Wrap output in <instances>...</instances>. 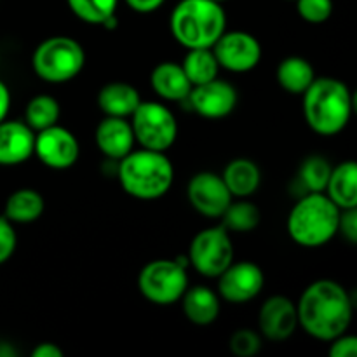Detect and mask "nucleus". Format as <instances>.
Listing matches in <instances>:
<instances>
[{
    "label": "nucleus",
    "instance_id": "f257e3e1",
    "mask_svg": "<svg viewBox=\"0 0 357 357\" xmlns=\"http://www.w3.org/2000/svg\"><path fill=\"white\" fill-rule=\"evenodd\" d=\"M298 324L310 337L331 342L349 330L352 302L347 289L330 279L312 282L302 293L296 305Z\"/></svg>",
    "mask_w": 357,
    "mask_h": 357
},
{
    "label": "nucleus",
    "instance_id": "f03ea898",
    "mask_svg": "<svg viewBox=\"0 0 357 357\" xmlns=\"http://www.w3.org/2000/svg\"><path fill=\"white\" fill-rule=\"evenodd\" d=\"M352 94L342 80L331 77L314 79L303 93V115L312 131L335 136L351 121Z\"/></svg>",
    "mask_w": 357,
    "mask_h": 357
},
{
    "label": "nucleus",
    "instance_id": "7ed1b4c3",
    "mask_svg": "<svg viewBox=\"0 0 357 357\" xmlns=\"http://www.w3.org/2000/svg\"><path fill=\"white\" fill-rule=\"evenodd\" d=\"M174 180V169L164 152L131 150L119 164V181L131 197L153 201L167 194Z\"/></svg>",
    "mask_w": 357,
    "mask_h": 357
},
{
    "label": "nucleus",
    "instance_id": "20e7f679",
    "mask_svg": "<svg viewBox=\"0 0 357 357\" xmlns=\"http://www.w3.org/2000/svg\"><path fill=\"white\" fill-rule=\"evenodd\" d=\"M225 26V10L215 0H181L169 20L174 40L187 49L213 47Z\"/></svg>",
    "mask_w": 357,
    "mask_h": 357
},
{
    "label": "nucleus",
    "instance_id": "39448f33",
    "mask_svg": "<svg viewBox=\"0 0 357 357\" xmlns=\"http://www.w3.org/2000/svg\"><path fill=\"white\" fill-rule=\"evenodd\" d=\"M342 209L324 192L303 195L288 216V234L303 248H319L338 234Z\"/></svg>",
    "mask_w": 357,
    "mask_h": 357
},
{
    "label": "nucleus",
    "instance_id": "423d86ee",
    "mask_svg": "<svg viewBox=\"0 0 357 357\" xmlns=\"http://www.w3.org/2000/svg\"><path fill=\"white\" fill-rule=\"evenodd\" d=\"M86 65L82 45L72 37H51L42 42L31 56L33 72L42 80L63 84L75 79Z\"/></svg>",
    "mask_w": 357,
    "mask_h": 357
},
{
    "label": "nucleus",
    "instance_id": "0eeeda50",
    "mask_svg": "<svg viewBox=\"0 0 357 357\" xmlns=\"http://www.w3.org/2000/svg\"><path fill=\"white\" fill-rule=\"evenodd\" d=\"M188 258L153 260L142 268L138 286L142 295L155 305H173L188 288Z\"/></svg>",
    "mask_w": 357,
    "mask_h": 357
},
{
    "label": "nucleus",
    "instance_id": "6e6552de",
    "mask_svg": "<svg viewBox=\"0 0 357 357\" xmlns=\"http://www.w3.org/2000/svg\"><path fill=\"white\" fill-rule=\"evenodd\" d=\"M135 139L146 150L166 152L178 136L173 112L157 101H142L131 115Z\"/></svg>",
    "mask_w": 357,
    "mask_h": 357
},
{
    "label": "nucleus",
    "instance_id": "1a4fd4ad",
    "mask_svg": "<svg viewBox=\"0 0 357 357\" xmlns=\"http://www.w3.org/2000/svg\"><path fill=\"white\" fill-rule=\"evenodd\" d=\"M234 261V246L225 227L204 229L192 239L188 264L204 278H218Z\"/></svg>",
    "mask_w": 357,
    "mask_h": 357
},
{
    "label": "nucleus",
    "instance_id": "9d476101",
    "mask_svg": "<svg viewBox=\"0 0 357 357\" xmlns=\"http://www.w3.org/2000/svg\"><path fill=\"white\" fill-rule=\"evenodd\" d=\"M211 49L218 65L229 72H250L261 59L260 42L248 31H223Z\"/></svg>",
    "mask_w": 357,
    "mask_h": 357
},
{
    "label": "nucleus",
    "instance_id": "9b49d317",
    "mask_svg": "<svg viewBox=\"0 0 357 357\" xmlns=\"http://www.w3.org/2000/svg\"><path fill=\"white\" fill-rule=\"evenodd\" d=\"M218 293L229 303H248L260 295L265 284L264 271L253 261L230 264L218 275Z\"/></svg>",
    "mask_w": 357,
    "mask_h": 357
},
{
    "label": "nucleus",
    "instance_id": "f8f14e48",
    "mask_svg": "<svg viewBox=\"0 0 357 357\" xmlns=\"http://www.w3.org/2000/svg\"><path fill=\"white\" fill-rule=\"evenodd\" d=\"M33 153L51 169H68L79 159L80 145L73 132L54 124L37 131Z\"/></svg>",
    "mask_w": 357,
    "mask_h": 357
},
{
    "label": "nucleus",
    "instance_id": "ddd939ff",
    "mask_svg": "<svg viewBox=\"0 0 357 357\" xmlns=\"http://www.w3.org/2000/svg\"><path fill=\"white\" fill-rule=\"evenodd\" d=\"M187 195L192 208L208 218L222 216L227 206L232 202V194L227 188L223 178L211 171L194 174L188 181Z\"/></svg>",
    "mask_w": 357,
    "mask_h": 357
},
{
    "label": "nucleus",
    "instance_id": "4468645a",
    "mask_svg": "<svg viewBox=\"0 0 357 357\" xmlns=\"http://www.w3.org/2000/svg\"><path fill=\"white\" fill-rule=\"evenodd\" d=\"M187 100L192 108L206 119H223L234 112L237 105V91L225 80L213 79L190 89Z\"/></svg>",
    "mask_w": 357,
    "mask_h": 357
},
{
    "label": "nucleus",
    "instance_id": "2eb2a0df",
    "mask_svg": "<svg viewBox=\"0 0 357 357\" xmlns=\"http://www.w3.org/2000/svg\"><path fill=\"white\" fill-rule=\"evenodd\" d=\"M258 324L265 338L274 342L288 340L298 326L296 305L282 295L271 296L261 305Z\"/></svg>",
    "mask_w": 357,
    "mask_h": 357
},
{
    "label": "nucleus",
    "instance_id": "dca6fc26",
    "mask_svg": "<svg viewBox=\"0 0 357 357\" xmlns=\"http://www.w3.org/2000/svg\"><path fill=\"white\" fill-rule=\"evenodd\" d=\"M35 131L21 121L0 122V166H17L33 155Z\"/></svg>",
    "mask_w": 357,
    "mask_h": 357
},
{
    "label": "nucleus",
    "instance_id": "f3484780",
    "mask_svg": "<svg viewBox=\"0 0 357 357\" xmlns=\"http://www.w3.org/2000/svg\"><path fill=\"white\" fill-rule=\"evenodd\" d=\"M135 132L131 122L124 117H105L96 128V145L105 157L121 160L135 146Z\"/></svg>",
    "mask_w": 357,
    "mask_h": 357
},
{
    "label": "nucleus",
    "instance_id": "a211bd4d",
    "mask_svg": "<svg viewBox=\"0 0 357 357\" xmlns=\"http://www.w3.org/2000/svg\"><path fill=\"white\" fill-rule=\"evenodd\" d=\"M153 91L159 94L162 100L167 101H181L187 100L190 94L192 84L185 75L181 65L174 61H162L153 68L150 77Z\"/></svg>",
    "mask_w": 357,
    "mask_h": 357
},
{
    "label": "nucleus",
    "instance_id": "6ab92c4d",
    "mask_svg": "<svg viewBox=\"0 0 357 357\" xmlns=\"http://www.w3.org/2000/svg\"><path fill=\"white\" fill-rule=\"evenodd\" d=\"M142 103L136 87L126 82H110L101 87L98 94V105L108 117H131L132 112Z\"/></svg>",
    "mask_w": 357,
    "mask_h": 357
},
{
    "label": "nucleus",
    "instance_id": "aec40b11",
    "mask_svg": "<svg viewBox=\"0 0 357 357\" xmlns=\"http://www.w3.org/2000/svg\"><path fill=\"white\" fill-rule=\"evenodd\" d=\"M181 300H183V314L190 323L197 326H208L218 319L220 298L213 289L206 286L187 288Z\"/></svg>",
    "mask_w": 357,
    "mask_h": 357
},
{
    "label": "nucleus",
    "instance_id": "412c9836",
    "mask_svg": "<svg viewBox=\"0 0 357 357\" xmlns=\"http://www.w3.org/2000/svg\"><path fill=\"white\" fill-rule=\"evenodd\" d=\"M324 192L340 209L357 208V166L354 160H345L331 169Z\"/></svg>",
    "mask_w": 357,
    "mask_h": 357
},
{
    "label": "nucleus",
    "instance_id": "4be33fe9",
    "mask_svg": "<svg viewBox=\"0 0 357 357\" xmlns=\"http://www.w3.org/2000/svg\"><path fill=\"white\" fill-rule=\"evenodd\" d=\"M232 197H250L258 190L261 181L260 167L250 159H234L222 174Z\"/></svg>",
    "mask_w": 357,
    "mask_h": 357
},
{
    "label": "nucleus",
    "instance_id": "5701e85b",
    "mask_svg": "<svg viewBox=\"0 0 357 357\" xmlns=\"http://www.w3.org/2000/svg\"><path fill=\"white\" fill-rule=\"evenodd\" d=\"M44 213V199L33 188H20L7 197L3 216L10 223L37 222Z\"/></svg>",
    "mask_w": 357,
    "mask_h": 357
},
{
    "label": "nucleus",
    "instance_id": "b1692460",
    "mask_svg": "<svg viewBox=\"0 0 357 357\" xmlns=\"http://www.w3.org/2000/svg\"><path fill=\"white\" fill-rule=\"evenodd\" d=\"M316 79L312 65L307 59L291 56L279 63L278 80L284 91L291 94H303Z\"/></svg>",
    "mask_w": 357,
    "mask_h": 357
},
{
    "label": "nucleus",
    "instance_id": "393cba45",
    "mask_svg": "<svg viewBox=\"0 0 357 357\" xmlns=\"http://www.w3.org/2000/svg\"><path fill=\"white\" fill-rule=\"evenodd\" d=\"M181 68H183L185 75L190 80L192 87H194L216 79L220 65L211 47H199L188 49L187 56L181 63Z\"/></svg>",
    "mask_w": 357,
    "mask_h": 357
},
{
    "label": "nucleus",
    "instance_id": "a878e982",
    "mask_svg": "<svg viewBox=\"0 0 357 357\" xmlns=\"http://www.w3.org/2000/svg\"><path fill=\"white\" fill-rule=\"evenodd\" d=\"M223 225L229 232H251L260 225V209L248 201L230 202L222 215Z\"/></svg>",
    "mask_w": 357,
    "mask_h": 357
},
{
    "label": "nucleus",
    "instance_id": "bb28decb",
    "mask_svg": "<svg viewBox=\"0 0 357 357\" xmlns=\"http://www.w3.org/2000/svg\"><path fill=\"white\" fill-rule=\"evenodd\" d=\"M59 119V103L52 96L40 94V96L31 98L26 105L24 112V121L33 131H42L45 128H51Z\"/></svg>",
    "mask_w": 357,
    "mask_h": 357
},
{
    "label": "nucleus",
    "instance_id": "cd10ccee",
    "mask_svg": "<svg viewBox=\"0 0 357 357\" xmlns=\"http://www.w3.org/2000/svg\"><path fill=\"white\" fill-rule=\"evenodd\" d=\"M70 10L89 24H103L114 16L119 0H66Z\"/></svg>",
    "mask_w": 357,
    "mask_h": 357
},
{
    "label": "nucleus",
    "instance_id": "c85d7f7f",
    "mask_svg": "<svg viewBox=\"0 0 357 357\" xmlns=\"http://www.w3.org/2000/svg\"><path fill=\"white\" fill-rule=\"evenodd\" d=\"M331 164L321 155H310L300 167V181L309 192H324L331 174Z\"/></svg>",
    "mask_w": 357,
    "mask_h": 357
},
{
    "label": "nucleus",
    "instance_id": "c756f323",
    "mask_svg": "<svg viewBox=\"0 0 357 357\" xmlns=\"http://www.w3.org/2000/svg\"><path fill=\"white\" fill-rule=\"evenodd\" d=\"M295 2L296 10L307 23H324L333 13V0H295Z\"/></svg>",
    "mask_w": 357,
    "mask_h": 357
},
{
    "label": "nucleus",
    "instance_id": "7c9ffc66",
    "mask_svg": "<svg viewBox=\"0 0 357 357\" xmlns=\"http://www.w3.org/2000/svg\"><path fill=\"white\" fill-rule=\"evenodd\" d=\"M260 337L251 330H237L230 337V351L237 357H253L260 352Z\"/></svg>",
    "mask_w": 357,
    "mask_h": 357
},
{
    "label": "nucleus",
    "instance_id": "2f4dec72",
    "mask_svg": "<svg viewBox=\"0 0 357 357\" xmlns=\"http://www.w3.org/2000/svg\"><path fill=\"white\" fill-rule=\"evenodd\" d=\"M17 237L14 227L6 216H0V265L6 264L16 250Z\"/></svg>",
    "mask_w": 357,
    "mask_h": 357
},
{
    "label": "nucleus",
    "instance_id": "473e14b6",
    "mask_svg": "<svg viewBox=\"0 0 357 357\" xmlns=\"http://www.w3.org/2000/svg\"><path fill=\"white\" fill-rule=\"evenodd\" d=\"M357 338L354 335H340L331 340L330 356L331 357H356Z\"/></svg>",
    "mask_w": 357,
    "mask_h": 357
},
{
    "label": "nucleus",
    "instance_id": "72a5a7b5",
    "mask_svg": "<svg viewBox=\"0 0 357 357\" xmlns=\"http://www.w3.org/2000/svg\"><path fill=\"white\" fill-rule=\"evenodd\" d=\"M338 232L351 244L357 243V208L342 209L340 222H338Z\"/></svg>",
    "mask_w": 357,
    "mask_h": 357
},
{
    "label": "nucleus",
    "instance_id": "f704fd0d",
    "mask_svg": "<svg viewBox=\"0 0 357 357\" xmlns=\"http://www.w3.org/2000/svg\"><path fill=\"white\" fill-rule=\"evenodd\" d=\"M166 0H126L129 7L136 13H142V14H149L153 13V10L159 9Z\"/></svg>",
    "mask_w": 357,
    "mask_h": 357
},
{
    "label": "nucleus",
    "instance_id": "c9c22d12",
    "mask_svg": "<svg viewBox=\"0 0 357 357\" xmlns=\"http://www.w3.org/2000/svg\"><path fill=\"white\" fill-rule=\"evenodd\" d=\"M63 351L56 344L44 342L31 351V357H61Z\"/></svg>",
    "mask_w": 357,
    "mask_h": 357
},
{
    "label": "nucleus",
    "instance_id": "e433bc0d",
    "mask_svg": "<svg viewBox=\"0 0 357 357\" xmlns=\"http://www.w3.org/2000/svg\"><path fill=\"white\" fill-rule=\"evenodd\" d=\"M10 108V91L6 86V82L0 80V122L7 117Z\"/></svg>",
    "mask_w": 357,
    "mask_h": 357
},
{
    "label": "nucleus",
    "instance_id": "4c0bfd02",
    "mask_svg": "<svg viewBox=\"0 0 357 357\" xmlns=\"http://www.w3.org/2000/svg\"><path fill=\"white\" fill-rule=\"evenodd\" d=\"M101 26H105L107 28V30H115V28H117V16H110L108 17V20H105V23L101 24Z\"/></svg>",
    "mask_w": 357,
    "mask_h": 357
},
{
    "label": "nucleus",
    "instance_id": "58836bf2",
    "mask_svg": "<svg viewBox=\"0 0 357 357\" xmlns=\"http://www.w3.org/2000/svg\"><path fill=\"white\" fill-rule=\"evenodd\" d=\"M215 2H220V3H222V2H223V0H215Z\"/></svg>",
    "mask_w": 357,
    "mask_h": 357
}]
</instances>
